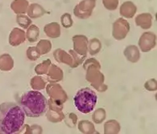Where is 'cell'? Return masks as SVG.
<instances>
[{"label":"cell","instance_id":"5b68a950","mask_svg":"<svg viewBox=\"0 0 157 134\" xmlns=\"http://www.w3.org/2000/svg\"><path fill=\"white\" fill-rule=\"evenodd\" d=\"M136 6L131 2H126L121 6L120 12L124 16H127L128 18H131V16L136 13Z\"/></svg>","mask_w":157,"mask_h":134},{"label":"cell","instance_id":"3957f363","mask_svg":"<svg viewBox=\"0 0 157 134\" xmlns=\"http://www.w3.org/2000/svg\"><path fill=\"white\" fill-rule=\"evenodd\" d=\"M74 104L79 112L84 114L91 113L97 104L98 96L90 87H84L79 90L75 95Z\"/></svg>","mask_w":157,"mask_h":134},{"label":"cell","instance_id":"277c9868","mask_svg":"<svg viewBox=\"0 0 157 134\" xmlns=\"http://www.w3.org/2000/svg\"><path fill=\"white\" fill-rule=\"evenodd\" d=\"M94 6V0H84L75 8L76 15L80 18H86L91 14Z\"/></svg>","mask_w":157,"mask_h":134},{"label":"cell","instance_id":"ba28073f","mask_svg":"<svg viewBox=\"0 0 157 134\" xmlns=\"http://www.w3.org/2000/svg\"><path fill=\"white\" fill-rule=\"evenodd\" d=\"M103 3L109 10H114L118 6V0H103Z\"/></svg>","mask_w":157,"mask_h":134},{"label":"cell","instance_id":"52a82bcc","mask_svg":"<svg viewBox=\"0 0 157 134\" xmlns=\"http://www.w3.org/2000/svg\"><path fill=\"white\" fill-rule=\"evenodd\" d=\"M43 9L41 6L37 4H33L31 6L30 9H29V15L33 16V17H37L40 16L43 14Z\"/></svg>","mask_w":157,"mask_h":134},{"label":"cell","instance_id":"8992f818","mask_svg":"<svg viewBox=\"0 0 157 134\" xmlns=\"http://www.w3.org/2000/svg\"><path fill=\"white\" fill-rule=\"evenodd\" d=\"M28 2L26 0H15L11 3V8L15 13H22L26 11Z\"/></svg>","mask_w":157,"mask_h":134},{"label":"cell","instance_id":"9c48e42d","mask_svg":"<svg viewBox=\"0 0 157 134\" xmlns=\"http://www.w3.org/2000/svg\"><path fill=\"white\" fill-rule=\"evenodd\" d=\"M62 23L63 25L65 24V26H69V24L71 25L72 20H71V16L69 14H65L62 16Z\"/></svg>","mask_w":157,"mask_h":134},{"label":"cell","instance_id":"6da1fadb","mask_svg":"<svg viewBox=\"0 0 157 134\" xmlns=\"http://www.w3.org/2000/svg\"><path fill=\"white\" fill-rule=\"evenodd\" d=\"M25 113L20 105L13 102L0 104V133L17 132L24 123Z\"/></svg>","mask_w":157,"mask_h":134},{"label":"cell","instance_id":"7a4b0ae2","mask_svg":"<svg viewBox=\"0 0 157 134\" xmlns=\"http://www.w3.org/2000/svg\"><path fill=\"white\" fill-rule=\"evenodd\" d=\"M20 107L27 117H41L47 111V99L40 91H27L20 99Z\"/></svg>","mask_w":157,"mask_h":134}]
</instances>
